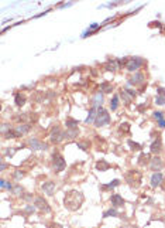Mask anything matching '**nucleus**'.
Wrapping results in <instances>:
<instances>
[{
	"mask_svg": "<svg viewBox=\"0 0 165 228\" xmlns=\"http://www.w3.org/2000/svg\"><path fill=\"white\" fill-rule=\"evenodd\" d=\"M28 144H30L34 150H45V149L48 148L47 143H43V142H40L38 139H35V138H31L30 140H28Z\"/></svg>",
	"mask_w": 165,
	"mask_h": 228,
	"instance_id": "nucleus-7",
	"label": "nucleus"
},
{
	"mask_svg": "<svg viewBox=\"0 0 165 228\" xmlns=\"http://www.w3.org/2000/svg\"><path fill=\"white\" fill-rule=\"evenodd\" d=\"M129 144L133 148V150H140V149H141V144L135 143V142H133V140H129Z\"/></svg>",
	"mask_w": 165,
	"mask_h": 228,
	"instance_id": "nucleus-31",
	"label": "nucleus"
},
{
	"mask_svg": "<svg viewBox=\"0 0 165 228\" xmlns=\"http://www.w3.org/2000/svg\"><path fill=\"white\" fill-rule=\"evenodd\" d=\"M103 217H119V211L113 207V208H110V210H107V211L103 214Z\"/></svg>",
	"mask_w": 165,
	"mask_h": 228,
	"instance_id": "nucleus-23",
	"label": "nucleus"
},
{
	"mask_svg": "<svg viewBox=\"0 0 165 228\" xmlns=\"http://www.w3.org/2000/svg\"><path fill=\"white\" fill-rule=\"evenodd\" d=\"M64 138H65V133L61 131L60 127L58 126L54 127L52 132H51V142L52 143H60L61 140H64Z\"/></svg>",
	"mask_w": 165,
	"mask_h": 228,
	"instance_id": "nucleus-6",
	"label": "nucleus"
},
{
	"mask_svg": "<svg viewBox=\"0 0 165 228\" xmlns=\"http://www.w3.org/2000/svg\"><path fill=\"white\" fill-rule=\"evenodd\" d=\"M144 82V75L141 72H135L134 77H131L129 80V84L130 85H135V84H142Z\"/></svg>",
	"mask_w": 165,
	"mask_h": 228,
	"instance_id": "nucleus-13",
	"label": "nucleus"
},
{
	"mask_svg": "<svg viewBox=\"0 0 165 228\" xmlns=\"http://www.w3.org/2000/svg\"><path fill=\"white\" fill-rule=\"evenodd\" d=\"M50 228H62L60 224H55V222H52V224L50 225Z\"/></svg>",
	"mask_w": 165,
	"mask_h": 228,
	"instance_id": "nucleus-40",
	"label": "nucleus"
},
{
	"mask_svg": "<svg viewBox=\"0 0 165 228\" xmlns=\"http://www.w3.org/2000/svg\"><path fill=\"white\" fill-rule=\"evenodd\" d=\"M120 184V181L119 180H113L110 184H107V186H102V190H109V188H114V187H117V186Z\"/></svg>",
	"mask_w": 165,
	"mask_h": 228,
	"instance_id": "nucleus-26",
	"label": "nucleus"
},
{
	"mask_svg": "<svg viewBox=\"0 0 165 228\" xmlns=\"http://www.w3.org/2000/svg\"><path fill=\"white\" fill-rule=\"evenodd\" d=\"M100 91L105 92V94H109V92H112V91H113V85L110 84V82H107V81H105V82L100 85Z\"/></svg>",
	"mask_w": 165,
	"mask_h": 228,
	"instance_id": "nucleus-19",
	"label": "nucleus"
},
{
	"mask_svg": "<svg viewBox=\"0 0 165 228\" xmlns=\"http://www.w3.org/2000/svg\"><path fill=\"white\" fill-rule=\"evenodd\" d=\"M83 200H85V197H83V194L80 191L72 190V191H69V193H66L65 198H64V204H65V207L68 208V210L76 211L78 208H80Z\"/></svg>",
	"mask_w": 165,
	"mask_h": 228,
	"instance_id": "nucleus-1",
	"label": "nucleus"
},
{
	"mask_svg": "<svg viewBox=\"0 0 165 228\" xmlns=\"http://www.w3.org/2000/svg\"><path fill=\"white\" fill-rule=\"evenodd\" d=\"M142 62L144 61L141 60L140 57H131V58H127V62H126V68L130 71V72H133V71H137L140 67L142 65Z\"/></svg>",
	"mask_w": 165,
	"mask_h": 228,
	"instance_id": "nucleus-5",
	"label": "nucleus"
},
{
	"mask_svg": "<svg viewBox=\"0 0 165 228\" xmlns=\"http://www.w3.org/2000/svg\"><path fill=\"white\" fill-rule=\"evenodd\" d=\"M14 99H16V105H19V106H23V105L26 104V97H24L23 94H20V92H17Z\"/></svg>",
	"mask_w": 165,
	"mask_h": 228,
	"instance_id": "nucleus-20",
	"label": "nucleus"
},
{
	"mask_svg": "<svg viewBox=\"0 0 165 228\" xmlns=\"http://www.w3.org/2000/svg\"><path fill=\"white\" fill-rule=\"evenodd\" d=\"M43 190H44V193H45L47 196H52L54 191H55V183H52V181H47V183H44Z\"/></svg>",
	"mask_w": 165,
	"mask_h": 228,
	"instance_id": "nucleus-11",
	"label": "nucleus"
},
{
	"mask_svg": "<svg viewBox=\"0 0 165 228\" xmlns=\"http://www.w3.org/2000/svg\"><path fill=\"white\" fill-rule=\"evenodd\" d=\"M26 211L27 213H34V211H35V207H33V205H28V207L26 208Z\"/></svg>",
	"mask_w": 165,
	"mask_h": 228,
	"instance_id": "nucleus-37",
	"label": "nucleus"
},
{
	"mask_svg": "<svg viewBox=\"0 0 165 228\" xmlns=\"http://www.w3.org/2000/svg\"><path fill=\"white\" fill-rule=\"evenodd\" d=\"M155 104H157V105H165V97L158 95V97L155 98Z\"/></svg>",
	"mask_w": 165,
	"mask_h": 228,
	"instance_id": "nucleus-30",
	"label": "nucleus"
},
{
	"mask_svg": "<svg viewBox=\"0 0 165 228\" xmlns=\"http://www.w3.org/2000/svg\"><path fill=\"white\" fill-rule=\"evenodd\" d=\"M13 193H14V194H17V196H19V194H21V193H23V187H21V186H19V184H17L16 187H13Z\"/></svg>",
	"mask_w": 165,
	"mask_h": 228,
	"instance_id": "nucleus-32",
	"label": "nucleus"
},
{
	"mask_svg": "<svg viewBox=\"0 0 165 228\" xmlns=\"http://www.w3.org/2000/svg\"><path fill=\"white\" fill-rule=\"evenodd\" d=\"M117 67H119V64H117V61L116 60H109L105 64V70L106 71H116L117 70Z\"/></svg>",
	"mask_w": 165,
	"mask_h": 228,
	"instance_id": "nucleus-15",
	"label": "nucleus"
},
{
	"mask_svg": "<svg viewBox=\"0 0 165 228\" xmlns=\"http://www.w3.org/2000/svg\"><path fill=\"white\" fill-rule=\"evenodd\" d=\"M23 176H24V171H21V170H17L16 173H14V177H16V180H20Z\"/></svg>",
	"mask_w": 165,
	"mask_h": 228,
	"instance_id": "nucleus-33",
	"label": "nucleus"
},
{
	"mask_svg": "<svg viewBox=\"0 0 165 228\" xmlns=\"http://www.w3.org/2000/svg\"><path fill=\"white\" fill-rule=\"evenodd\" d=\"M120 131H124V132H129V125H127V123L122 125V127H120Z\"/></svg>",
	"mask_w": 165,
	"mask_h": 228,
	"instance_id": "nucleus-38",
	"label": "nucleus"
},
{
	"mask_svg": "<svg viewBox=\"0 0 165 228\" xmlns=\"http://www.w3.org/2000/svg\"><path fill=\"white\" fill-rule=\"evenodd\" d=\"M52 167L55 173H60L65 169V159L62 157V154L60 153H54L52 156Z\"/></svg>",
	"mask_w": 165,
	"mask_h": 228,
	"instance_id": "nucleus-4",
	"label": "nucleus"
},
{
	"mask_svg": "<svg viewBox=\"0 0 165 228\" xmlns=\"http://www.w3.org/2000/svg\"><path fill=\"white\" fill-rule=\"evenodd\" d=\"M158 126L159 127H165V119H161V121H158Z\"/></svg>",
	"mask_w": 165,
	"mask_h": 228,
	"instance_id": "nucleus-39",
	"label": "nucleus"
},
{
	"mask_svg": "<svg viewBox=\"0 0 165 228\" xmlns=\"http://www.w3.org/2000/svg\"><path fill=\"white\" fill-rule=\"evenodd\" d=\"M148 159H150V156L148 154H144V153H141V156H140V165H145V163H147V161H148Z\"/></svg>",
	"mask_w": 165,
	"mask_h": 228,
	"instance_id": "nucleus-29",
	"label": "nucleus"
},
{
	"mask_svg": "<svg viewBox=\"0 0 165 228\" xmlns=\"http://www.w3.org/2000/svg\"><path fill=\"white\" fill-rule=\"evenodd\" d=\"M120 97H122V99L126 102V105H129L130 102H131V99H133V98L130 97L129 92H127L126 89H122V92H120Z\"/></svg>",
	"mask_w": 165,
	"mask_h": 228,
	"instance_id": "nucleus-21",
	"label": "nucleus"
},
{
	"mask_svg": "<svg viewBox=\"0 0 165 228\" xmlns=\"http://www.w3.org/2000/svg\"><path fill=\"white\" fill-rule=\"evenodd\" d=\"M102 101H103V97H102V94H96V97H95V101H93V106H97L99 104H102Z\"/></svg>",
	"mask_w": 165,
	"mask_h": 228,
	"instance_id": "nucleus-28",
	"label": "nucleus"
},
{
	"mask_svg": "<svg viewBox=\"0 0 165 228\" xmlns=\"http://www.w3.org/2000/svg\"><path fill=\"white\" fill-rule=\"evenodd\" d=\"M96 114H97V109H96V106H92V109L89 111V115H88V118H86V123H90V122H93V119H96Z\"/></svg>",
	"mask_w": 165,
	"mask_h": 228,
	"instance_id": "nucleus-18",
	"label": "nucleus"
},
{
	"mask_svg": "<svg viewBox=\"0 0 165 228\" xmlns=\"http://www.w3.org/2000/svg\"><path fill=\"white\" fill-rule=\"evenodd\" d=\"M34 205H37L40 210H43L45 213H50V210H51L48 203H47V200H44V197H37L35 201H34Z\"/></svg>",
	"mask_w": 165,
	"mask_h": 228,
	"instance_id": "nucleus-8",
	"label": "nucleus"
},
{
	"mask_svg": "<svg viewBox=\"0 0 165 228\" xmlns=\"http://www.w3.org/2000/svg\"><path fill=\"white\" fill-rule=\"evenodd\" d=\"M109 123H110L109 112L106 111L105 108L99 106L97 114H96V119H95V126L96 127H102V126H106V125H109Z\"/></svg>",
	"mask_w": 165,
	"mask_h": 228,
	"instance_id": "nucleus-2",
	"label": "nucleus"
},
{
	"mask_svg": "<svg viewBox=\"0 0 165 228\" xmlns=\"http://www.w3.org/2000/svg\"><path fill=\"white\" fill-rule=\"evenodd\" d=\"M154 118L157 119V121H161V119H164V116H162V112H154Z\"/></svg>",
	"mask_w": 165,
	"mask_h": 228,
	"instance_id": "nucleus-34",
	"label": "nucleus"
},
{
	"mask_svg": "<svg viewBox=\"0 0 165 228\" xmlns=\"http://www.w3.org/2000/svg\"><path fill=\"white\" fill-rule=\"evenodd\" d=\"M14 152H16V149H11V150L9 149V150H6V153H4V154H6L7 157H11V156L14 154Z\"/></svg>",
	"mask_w": 165,
	"mask_h": 228,
	"instance_id": "nucleus-35",
	"label": "nucleus"
},
{
	"mask_svg": "<svg viewBox=\"0 0 165 228\" xmlns=\"http://www.w3.org/2000/svg\"><path fill=\"white\" fill-rule=\"evenodd\" d=\"M126 180H127V183H129L131 187L137 188L140 186V183H141V173L137 170H130L127 174H126Z\"/></svg>",
	"mask_w": 165,
	"mask_h": 228,
	"instance_id": "nucleus-3",
	"label": "nucleus"
},
{
	"mask_svg": "<svg viewBox=\"0 0 165 228\" xmlns=\"http://www.w3.org/2000/svg\"><path fill=\"white\" fill-rule=\"evenodd\" d=\"M117 105H119V97L114 95L112 99V104H110V108H112V111H116L117 109Z\"/></svg>",
	"mask_w": 165,
	"mask_h": 228,
	"instance_id": "nucleus-27",
	"label": "nucleus"
},
{
	"mask_svg": "<svg viewBox=\"0 0 165 228\" xmlns=\"http://www.w3.org/2000/svg\"><path fill=\"white\" fill-rule=\"evenodd\" d=\"M150 167H151L152 171H159L162 167V160L159 157H154L150 161Z\"/></svg>",
	"mask_w": 165,
	"mask_h": 228,
	"instance_id": "nucleus-12",
	"label": "nucleus"
},
{
	"mask_svg": "<svg viewBox=\"0 0 165 228\" xmlns=\"http://www.w3.org/2000/svg\"><path fill=\"white\" fill-rule=\"evenodd\" d=\"M7 139H17V138H20L21 135L19 133V132L16 131V129H9V131L6 132V135H4Z\"/></svg>",
	"mask_w": 165,
	"mask_h": 228,
	"instance_id": "nucleus-17",
	"label": "nucleus"
},
{
	"mask_svg": "<svg viewBox=\"0 0 165 228\" xmlns=\"http://www.w3.org/2000/svg\"><path fill=\"white\" fill-rule=\"evenodd\" d=\"M76 136H78V129H68L65 133V138H68V139H73Z\"/></svg>",
	"mask_w": 165,
	"mask_h": 228,
	"instance_id": "nucleus-24",
	"label": "nucleus"
},
{
	"mask_svg": "<svg viewBox=\"0 0 165 228\" xmlns=\"http://www.w3.org/2000/svg\"><path fill=\"white\" fill-rule=\"evenodd\" d=\"M161 187L165 190V179H164V180H162V183H161Z\"/></svg>",
	"mask_w": 165,
	"mask_h": 228,
	"instance_id": "nucleus-41",
	"label": "nucleus"
},
{
	"mask_svg": "<svg viewBox=\"0 0 165 228\" xmlns=\"http://www.w3.org/2000/svg\"><path fill=\"white\" fill-rule=\"evenodd\" d=\"M66 129H78V121H75V119H71V118H68L66 119Z\"/></svg>",
	"mask_w": 165,
	"mask_h": 228,
	"instance_id": "nucleus-22",
	"label": "nucleus"
},
{
	"mask_svg": "<svg viewBox=\"0 0 165 228\" xmlns=\"http://www.w3.org/2000/svg\"><path fill=\"white\" fill-rule=\"evenodd\" d=\"M161 150H162V142H161V139H157V140L152 142V144H151V153L158 154Z\"/></svg>",
	"mask_w": 165,
	"mask_h": 228,
	"instance_id": "nucleus-14",
	"label": "nucleus"
},
{
	"mask_svg": "<svg viewBox=\"0 0 165 228\" xmlns=\"http://www.w3.org/2000/svg\"><path fill=\"white\" fill-rule=\"evenodd\" d=\"M110 201H112V205L114 208L123 207V205H124V200H123V197H122V196H119V194H112Z\"/></svg>",
	"mask_w": 165,
	"mask_h": 228,
	"instance_id": "nucleus-9",
	"label": "nucleus"
},
{
	"mask_svg": "<svg viewBox=\"0 0 165 228\" xmlns=\"http://www.w3.org/2000/svg\"><path fill=\"white\" fill-rule=\"evenodd\" d=\"M157 91H158V95H162V97H165V88L158 87V88H157Z\"/></svg>",
	"mask_w": 165,
	"mask_h": 228,
	"instance_id": "nucleus-36",
	"label": "nucleus"
},
{
	"mask_svg": "<svg viewBox=\"0 0 165 228\" xmlns=\"http://www.w3.org/2000/svg\"><path fill=\"white\" fill-rule=\"evenodd\" d=\"M16 131L20 135H23V133H27V132L30 131V126H28V125H20V126L16 127Z\"/></svg>",
	"mask_w": 165,
	"mask_h": 228,
	"instance_id": "nucleus-25",
	"label": "nucleus"
},
{
	"mask_svg": "<svg viewBox=\"0 0 165 228\" xmlns=\"http://www.w3.org/2000/svg\"><path fill=\"white\" fill-rule=\"evenodd\" d=\"M162 180H164V177H162V174L159 173V171H155L154 174L151 176V186L152 187H157V186H161Z\"/></svg>",
	"mask_w": 165,
	"mask_h": 228,
	"instance_id": "nucleus-10",
	"label": "nucleus"
},
{
	"mask_svg": "<svg viewBox=\"0 0 165 228\" xmlns=\"http://www.w3.org/2000/svg\"><path fill=\"white\" fill-rule=\"evenodd\" d=\"M96 169H97L99 171H106V170H109L110 169V165L106 160H99L97 163H96Z\"/></svg>",
	"mask_w": 165,
	"mask_h": 228,
	"instance_id": "nucleus-16",
	"label": "nucleus"
}]
</instances>
